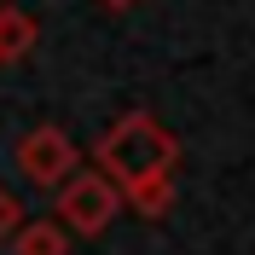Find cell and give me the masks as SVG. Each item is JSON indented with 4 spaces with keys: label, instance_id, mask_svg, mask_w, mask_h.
Segmentation results:
<instances>
[{
    "label": "cell",
    "instance_id": "obj_7",
    "mask_svg": "<svg viewBox=\"0 0 255 255\" xmlns=\"http://www.w3.org/2000/svg\"><path fill=\"white\" fill-rule=\"evenodd\" d=\"M17 232H23V203H17L12 191L0 186V244H6V238H17Z\"/></svg>",
    "mask_w": 255,
    "mask_h": 255
},
{
    "label": "cell",
    "instance_id": "obj_3",
    "mask_svg": "<svg viewBox=\"0 0 255 255\" xmlns=\"http://www.w3.org/2000/svg\"><path fill=\"white\" fill-rule=\"evenodd\" d=\"M17 168H23L35 186L64 191L81 174V151H76V139H70L58 122H41V128H29V133L17 139Z\"/></svg>",
    "mask_w": 255,
    "mask_h": 255
},
{
    "label": "cell",
    "instance_id": "obj_4",
    "mask_svg": "<svg viewBox=\"0 0 255 255\" xmlns=\"http://www.w3.org/2000/svg\"><path fill=\"white\" fill-rule=\"evenodd\" d=\"M35 41H41V23L17 6H0V64H17L23 52H35Z\"/></svg>",
    "mask_w": 255,
    "mask_h": 255
},
{
    "label": "cell",
    "instance_id": "obj_2",
    "mask_svg": "<svg viewBox=\"0 0 255 255\" xmlns=\"http://www.w3.org/2000/svg\"><path fill=\"white\" fill-rule=\"evenodd\" d=\"M122 209H128V191L116 186L105 168H81V174L58 191V221L70 226V232H81V238H99Z\"/></svg>",
    "mask_w": 255,
    "mask_h": 255
},
{
    "label": "cell",
    "instance_id": "obj_5",
    "mask_svg": "<svg viewBox=\"0 0 255 255\" xmlns=\"http://www.w3.org/2000/svg\"><path fill=\"white\" fill-rule=\"evenodd\" d=\"M12 244H17V255H70V226L64 221H29Z\"/></svg>",
    "mask_w": 255,
    "mask_h": 255
},
{
    "label": "cell",
    "instance_id": "obj_8",
    "mask_svg": "<svg viewBox=\"0 0 255 255\" xmlns=\"http://www.w3.org/2000/svg\"><path fill=\"white\" fill-rule=\"evenodd\" d=\"M99 6H111V12H128V6H139V0H99Z\"/></svg>",
    "mask_w": 255,
    "mask_h": 255
},
{
    "label": "cell",
    "instance_id": "obj_1",
    "mask_svg": "<svg viewBox=\"0 0 255 255\" xmlns=\"http://www.w3.org/2000/svg\"><path fill=\"white\" fill-rule=\"evenodd\" d=\"M93 162L116 180L122 191L151 186V180H168L180 162V139L157 122L151 111H128L122 122H111L93 145Z\"/></svg>",
    "mask_w": 255,
    "mask_h": 255
},
{
    "label": "cell",
    "instance_id": "obj_6",
    "mask_svg": "<svg viewBox=\"0 0 255 255\" xmlns=\"http://www.w3.org/2000/svg\"><path fill=\"white\" fill-rule=\"evenodd\" d=\"M168 203H174V174H168V180H151V186H133V191H128V209H133V215H145V221L168 215Z\"/></svg>",
    "mask_w": 255,
    "mask_h": 255
}]
</instances>
